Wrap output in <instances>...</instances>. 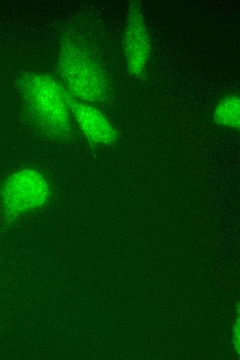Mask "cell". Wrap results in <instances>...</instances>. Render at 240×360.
Instances as JSON below:
<instances>
[{"mask_svg":"<svg viewBox=\"0 0 240 360\" xmlns=\"http://www.w3.org/2000/svg\"><path fill=\"white\" fill-rule=\"evenodd\" d=\"M214 123L221 127L239 129L240 127V98L236 93L228 94L217 102L213 112Z\"/></svg>","mask_w":240,"mask_h":360,"instance_id":"6","label":"cell"},{"mask_svg":"<svg viewBox=\"0 0 240 360\" xmlns=\"http://www.w3.org/2000/svg\"><path fill=\"white\" fill-rule=\"evenodd\" d=\"M58 70L62 84L74 99L91 104L103 102L108 97V80L103 67L72 34L61 39Z\"/></svg>","mask_w":240,"mask_h":360,"instance_id":"2","label":"cell"},{"mask_svg":"<svg viewBox=\"0 0 240 360\" xmlns=\"http://www.w3.org/2000/svg\"><path fill=\"white\" fill-rule=\"evenodd\" d=\"M123 49L128 73L141 78L149 61L151 44L139 1H131L123 36Z\"/></svg>","mask_w":240,"mask_h":360,"instance_id":"4","label":"cell"},{"mask_svg":"<svg viewBox=\"0 0 240 360\" xmlns=\"http://www.w3.org/2000/svg\"><path fill=\"white\" fill-rule=\"evenodd\" d=\"M50 196L46 177L32 168L17 170L3 181L0 190V204L7 222L43 207Z\"/></svg>","mask_w":240,"mask_h":360,"instance_id":"3","label":"cell"},{"mask_svg":"<svg viewBox=\"0 0 240 360\" xmlns=\"http://www.w3.org/2000/svg\"><path fill=\"white\" fill-rule=\"evenodd\" d=\"M71 114L81 133L91 144L110 145L117 142L116 129L105 114L92 104L73 98Z\"/></svg>","mask_w":240,"mask_h":360,"instance_id":"5","label":"cell"},{"mask_svg":"<svg viewBox=\"0 0 240 360\" xmlns=\"http://www.w3.org/2000/svg\"><path fill=\"white\" fill-rule=\"evenodd\" d=\"M17 87L30 119L39 131L54 140H65L72 132L73 98L53 77L37 72L20 75Z\"/></svg>","mask_w":240,"mask_h":360,"instance_id":"1","label":"cell"}]
</instances>
